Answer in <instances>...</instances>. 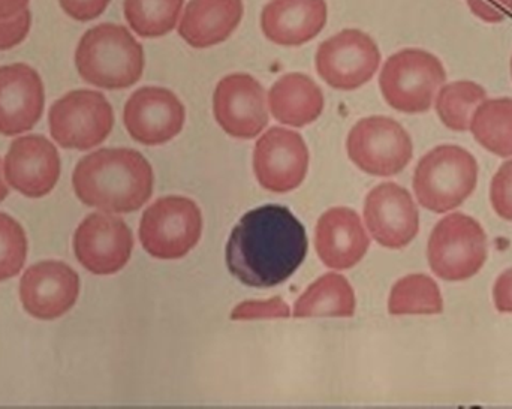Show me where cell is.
Wrapping results in <instances>:
<instances>
[{"instance_id":"obj_34","label":"cell","mask_w":512,"mask_h":409,"mask_svg":"<svg viewBox=\"0 0 512 409\" xmlns=\"http://www.w3.org/2000/svg\"><path fill=\"white\" fill-rule=\"evenodd\" d=\"M493 303L502 314H512V267L496 279L493 287Z\"/></svg>"},{"instance_id":"obj_1","label":"cell","mask_w":512,"mask_h":409,"mask_svg":"<svg viewBox=\"0 0 512 409\" xmlns=\"http://www.w3.org/2000/svg\"><path fill=\"white\" fill-rule=\"evenodd\" d=\"M307 254L303 224L282 206L246 213L227 245V266L242 284L271 288L291 278Z\"/></svg>"},{"instance_id":"obj_18","label":"cell","mask_w":512,"mask_h":409,"mask_svg":"<svg viewBox=\"0 0 512 409\" xmlns=\"http://www.w3.org/2000/svg\"><path fill=\"white\" fill-rule=\"evenodd\" d=\"M44 84L24 63L0 68V134L11 137L30 131L44 111Z\"/></svg>"},{"instance_id":"obj_6","label":"cell","mask_w":512,"mask_h":409,"mask_svg":"<svg viewBox=\"0 0 512 409\" xmlns=\"http://www.w3.org/2000/svg\"><path fill=\"white\" fill-rule=\"evenodd\" d=\"M489 242L483 225L465 213H451L436 224L427 243V260L438 278L466 281L483 269Z\"/></svg>"},{"instance_id":"obj_24","label":"cell","mask_w":512,"mask_h":409,"mask_svg":"<svg viewBox=\"0 0 512 409\" xmlns=\"http://www.w3.org/2000/svg\"><path fill=\"white\" fill-rule=\"evenodd\" d=\"M474 140L499 158H512V98H487L469 126Z\"/></svg>"},{"instance_id":"obj_7","label":"cell","mask_w":512,"mask_h":409,"mask_svg":"<svg viewBox=\"0 0 512 409\" xmlns=\"http://www.w3.org/2000/svg\"><path fill=\"white\" fill-rule=\"evenodd\" d=\"M203 233V215L195 201L164 197L144 212L140 240L147 254L158 260H180L198 245Z\"/></svg>"},{"instance_id":"obj_36","label":"cell","mask_w":512,"mask_h":409,"mask_svg":"<svg viewBox=\"0 0 512 409\" xmlns=\"http://www.w3.org/2000/svg\"><path fill=\"white\" fill-rule=\"evenodd\" d=\"M3 170H5V168L2 167V161H0V203H2L6 195H8V186H6L5 179H3Z\"/></svg>"},{"instance_id":"obj_16","label":"cell","mask_w":512,"mask_h":409,"mask_svg":"<svg viewBox=\"0 0 512 409\" xmlns=\"http://www.w3.org/2000/svg\"><path fill=\"white\" fill-rule=\"evenodd\" d=\"M80 294V278L68 264L42 261L26 270L20 281V299L26 312L38 320H56L71 311Z\"/></svg>"},{"instance_id":"obj_37","label":"cell","mask_w":512,"mask_h":409,"mask_svg":"<svg viewBox=\"0 0 512 409\" xmlns=\"http://www.w3.org/2000/svg\"><path fill=\"white\" fill-rule=\"evenodd\" d=\"M510 72H511V80H512V54H511V60H510Z\"/></svg>"},{"instance_id":"obj_35","label":"cell","mask_w":512,"mask_h":409,"mask_svg":"<svg viewBox=\"0 0 512 409\" xmlns=\"http://www.w3.org/2000/svg\"><path fill=\"white\" fill-rule=\"evenodd\" d=\"M29 0H0V20L15 17L27 9Z\"/></svg>"},{"instance_id":"obj_33","label":"cell","mask_w":512,"mask_h":409,"mask_svg":"<svg viewBox=\"0 0 512 409\" xmlns=\"http://www.w3.org/2000/svg\"><path fill=\"white\" fill-rule=\"evenodd\" d=\"M111 0H59L63 11L77 21H92L110 5Z\"/></svg>"},{"instance_id":"obj_28","label":"cell","mask_w":512,"mask_h":409,"mask_svg":"<svg viewBox=\"0 0 512 409\" xmlns=\"http://www.w3.org/2000/svg\"><path fill=\"white\" fill-rule=\"evenodd\" d=\"M27 239L23 227L0 213V281L14 278L26 263Z\"/></svg>"},{"instance_id":"obj_25","label":"cell","mask_w":512,"mask_h":409,"mask_svg":"<svg viewBox=\"0 0 512 409\" xmlns=\"http://www.w3.org/2000/svg\"><path fill=\"white\" fill-rule=\"evenodd\" d=\"M487 98V90L477 81L457 80L441 87L433 105L444 126L454 132H466L475 111Z\"/></svg>"},{"instance_id":"obj_12","label":"cell","mask_w":512,"mask_h":409,"mask_svg":"<svg viewBox=\"0 0 512 409\" xmlns=\"http://www.w3.org/2000/svg\"><path fill=\"white\" fill-rule=\"evenodd\" d=\"M132 249L131 228L117 216L92 213L75 231V257L93 275L120 272L128 264Z\"/></svg>"},{"instance_id":"obj_5","label":"cell","mask_w":512,"mask_h":409,"mask_svg":"<svg viewBox=\"0 0 512 409\" xmlns=\"http://www.w3.org/2000/svg\"><path fill=\"white\" fill-rule=\"evenodd\" d=\"M445 83L444 63L423 48H403L391 54L379 75L385 102L406 114L427 113Z\"/></svg>"},{"instance_id":"obj_13","label":"cell","mask_w":512,"mask_h":409,"mask_svg":"<svg viewBox=\"0 0 512 409\" xmlns=\"http://www.w3.org/2000/svg\"><path fill=\"white\" fill-rule=\"evenodd\" d=\"M186 122L185 105L164 87H141L123 110L126 131L144 146H161L176 138Z\"/></svg>"},{"instance_id":"obj_31","label":"cell","mask_w":512,"mask_h":409,"mask_svg":"<svg viewBox=\"0 0 512 409\" xmlns=\"http://www.w3.org/2000/svg\"><path fill=\"white\" fill-rule=\"evenodd\" d=\"M32 23L29 8L15 17L0 20V51L11 50L26 39Z\"/></svg>"},{"instance_id":"obj_26","label":"cell","mask_w":512,"mask_h":409,"mask_svg":"<svg viewBox=\"0 0 512 409\" xmlns=\"http://www.w3.org/2000/svg\"><path fill=\"white\" fill-rule=\"evenodd\" d=\"M388 312L391 315L442 314L444 299L439 285L424 273L405 276L391 288Z\"/></svg>"},{"instance_id":"obj_20","label":"cell","mask_w":512,"mask_h":409,"mask_svg":"<svg viewBox=\"0 0 512 409\" xmlns=\"http://www.w3.org/2000/svg\"><path fill=\"white\" fill-rule=\"evenodd\" d=\"M325 0H271L261 12L265 38L282 47L312 41L327 24Z\"/></svg>"},{"instance_id":"obj_23","label":"cell","mask_w":512,"mask_h":409,"mask_svg":"<svg viewBox=\"0 0 512 409\" xmlns=\"http://www.w3.org/2000/svg\"><path fill=\"white\" fill-rule=\"evenodd\" d=\"M355 314V294L345 276L327 273L309 285L294 306L295 318L340 317Z\"/></svg>"},{"instance_id":"obj_11","label":"cell","mask_w":512,"mask_h":409,"mask_svg":"<svg viewBox=\"0 0 512 409\" xmlns=\"http://www.w3.org/2000/svg\"><path fill=\"white\" fill-rule=\"evenodd\" d=\"M309 150L298 132L270 128L256 141L254 173L262 188L276 194L294 191L306 179Z\"/></svg>"},{"instance_id":"obj_10","label":"cell","mask_w":512,"mask_h":409,"mask_svg":"<svg viewBox=\"0 0 512 409\" xmlns=\"http://www.w3.org/2000/svg\"><path fill=\"white\" fill-rule=\"evenodd\" d=\"M381 51L372 36L345 29L322 42L316 51L319 77L337 90H355L369 83L381 65Z\"/></svg>"},{"instance_id":"obj_32","label":"cell","mask_w":512,"mask_h":409,"mask_svg":"<svg viewBox=\"0 0 512 409\" xmlns=\"http://www.w3.org/2000/svg\"><path fill=\"white\" fill-rule=\"evenodd\" d=\"M474 17L486 24H501L512 15V0H465Z\"/></svg>"},{"instance_id":"obj_3","label":"cell","mask_w":512,"mask_h":409,"mask_svg":"<svg viewBox=\"0 0 512 409\" xmlns=\"http://www.w3.org/2000/svg\"><path fill=\"white\" fill-rule=\"evenodd\" d=\"M143 45L120 24L104 23L84 33L75 66L84 81L107 90L128 89L143 77Z\"/></svg>"},{"instance_id":"obj_17","label":"cell","mask_w":512,"mask_h":409,"mask_svg":"<svg viewBox=\"0 0 512 409\" xmlns=\"http://www.w3.org/2000/svg\"><path fill=\"white\" fill-rule=\"evenodd\" d=\"M5 176L9 185L26 197H44L59 180V153L42 135L17 138L6 153Z\"/></svg>"},{"instance_id":"obj_4","label":"cell","mask_w":512,"mask_h":409,"mask_svg":"<svg viewBox=\"0 0 512 409\" xmlns=\"http://www.w3.org/2000/svg\"><path fill=\"white\" fill-rule=\"evenodd\" d=\"M478 177L480 167L469 150L457 144H441L420 159L412 186L424 209L447 213L474 194Z\"/></svg>"},{"instance_id":"obj_30","label":"cell","mask_w":512,"mask_h":409,"mask_svg":"<svg viewBox=\"0 0 512 409\" xmlns=\"http://www.w3.org/2000/svg\"><path fill=\"white\" fill-rule=\"evenodd\" d=\"M490 203L502 219L512 222V159L502 164L493 176Z\"/></svg>"},{"instance_id":"obj_21","label":"cell","mask_w":512,"mask_h":409,"mask_svg":"<svg viewBox=\"0 0 512 409\" xmlns=\"http://www.w3.org/2000/svg\"><path fill=\"white\" fill-rule=\"evenodd\" d=\"M243 14V0H189L179 23V35L191 47H215L236 32Z\"/></svg>"},{"instance_id":"obj_2","label":"cell","mask_w":512,"mask_h":409,"mask_svg":"<svg viewBox=\"0 0 512 409\" xmlns=\"http://www.w3.org/2000/svg\"><path fill=\"white\" fill-rule=\"evenodd\" d=\"M152 165L134 149H101L84 156L72 185L81 203L110 213H132L152 197Z\"/></svg>"},{"instance_id":"obj_9","label":"cell","mask_w":512,"mask_h":409,"mask_svg":"<svg viewBox=\"0 0 512 409\" xmlns=\"http://www.w3.org/2000/svg\"><path fill=\"white\" fill-rule=\"evenodd\" d=\"M51 137L65 149L89 150L113 131V107L102 93L74 90L54 102L48 114Z\"/></svg>"},{"instance_id":"obj_19","label":"cell","mask_w":512,"mask_h":409,"mask_svg":"<svg viewBox=\"0 0 512 409\" xmlns=\"http://www.w3.org/2000/svg\"><path fill=\"white\" fill-rule=\"evenodd\" d=\"M315 246L322 263L331 269L357 266L370 246L363 222L355 210L334 207L319 218Z\"/></svg>"},{"instance_id":"obj_29","label":"cell","mask_w":512,"mask_h":409,"mask_svg":"<svg viewBox=\"0 0 512 409\" xmlns=\"http://www.w3.org/2000/svg\"><path fill=\"white\" fill-rule=\"evenodd\" d=\"M291 309L283 302L280 297H273L270 300L262 302H243L237 305L231 312V320L251 321V320H271V318H289Z\"/></svg>"},{"instance_id":"obj_14","label":"cell","mask_w":512,"mask_h":409,"mask_svg":"<svg viewBox=\"0 0 512 409\" xmlns=\"http://www.w3.org/2000/svg\"><path fill=\"white\" fill-rule=\"evenodd\" d=\"M213 113L218 125L228 135L239 140H252L268 125L264 87L252 75H227L216 86Z\"/></svg>"},{"instance_id":"obj_27","label":"cell","mask_w":512,"mask_h":409,"mask_svg":"<svg viewBox=\"0 0 512 409\" xmlns=\"http://www.w3.org/2000/svg\"><path fill=\"white\" fill-rule=\"evenodd\" d=\"M185 0H125L123 12L131 29L143 38H161L179 26Z\"/></svg>"},{"instance_id":"obj_8","label":"cell","mask_w":512,"mask_h":409,"mask_svg":"<svg viewBox=\"0 0 512 409\" xmlns=\"http://www.w3.org/2000/svg\"><path fill=\"white\" fill-rule=\"evenodd\" d=\"M349 159L364 173L391 177L402 173L414 156L409 132L397 120L370 116L355 123L346 140Z\"/></svg>"},{"instance_id":"obj_15","label":"cell","mask_w":512,"mask_h":409,"mask_svg":"<svg viewBox=\"0 0 512 409\" xmlns=\"http://www.w3.org/2000/svg\"><path fill=\"white\" fill-rule=\"evenodd\" d=\"M364 221L373 239L388 249H403L418 236L420 213L408 189L387 182L373 188L364 203Z\"/></svg>"},{"instance_id":"obj_22","label":"cell","mask_w":512,"mask_h":409,"mask_svg":"<svg viewBox=\"0 0 512 409\" xmlns=\"http://www.w3.org/2000/svg\"><path fill=\"white\" fill-rule=\"evenodd\" d=\"M268 107L283 125L303 128L321 116L324 93L321 87L300 72L283 75L268 92Z\"/></svg>"}]
</instances>
